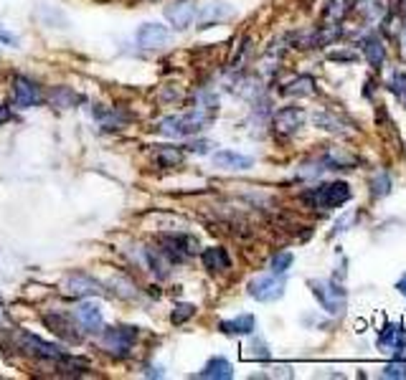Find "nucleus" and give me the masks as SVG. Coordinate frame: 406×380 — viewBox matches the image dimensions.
Here are the masks:
<instances>
[{
	"instance_id": "f257e3e1",
	"label": "nucleus",
	"mask_w": 406,
	"mask_h": 380,
	"mask_svg": "<svg viewBox=\"0 0 406 380\" xmlns=\"http://www.w3.org/2000/svg\"><path fill=\"white\" fill-rule=\"evenodd\" d=\"M211 114L201 112V109H193L188 114H180V117H165L158 122V132L165 137H190V134L201 132L211 125Z\"/></svg>"
},
{
	"instance_id": "f03ea898",
	"label": "nucleus",
	"mask_w": 406,
	"mask_h": 380,
	"mask_svg": "<svg viewBox=\"0 0 406 380\" xmlns=\"http://www.w3.org/2000/svg\"><path fill=\"white\" fill-rule=\"evenodd\" d=\"M304 201L310 203L312 208L317 210H333L340 208L343 203L350 201V185L343 183V180H336V183H325L312 188L310 193H304Z\"/></svg>"
},
{
	"instance_id": "7ed1b4c3",
	"label": "nucleus",
	"mask_w": 406,
	"mask_h": 380,
	"mask_svg": "<svg viewBox=\"0 0 406 380\" xmlns=\"http://www.w3.org/2000/svg\"><path fill=\"white\" fill-rule=\"evenodd\" d=\"M312 289V294L317 297L320 307L330 315H338V312L345 310V289L338 286L336 281H330V279H310L307 281Z\"/></svg>"
},
{
	"instance_id": "20e7f679",
	"label": "nucleus",
	"mask_w": 406,
	"mask_h": 380,
	"mask_svg": "<svg viewBox=\"0 0 406 380\" xmlns=\"http://www.w3.org/2000/svg\"><path fill=\"white\" fill-rule=\"evenodd\" d=\"M135 340H137V327H130V324H117V327L102 329V345L114 357H127Z\"/></svg>"
},
{
	"instance_id": "39448f33",
	"label": "nucleus",
	"mask_w": 406,
	"mask_h": 380,
	"mask_svg": "<svg viewBox=\"0 0 406 380\" xmlns=\"http://www.w3.org/2000/svg\"><path fill=\"white\" fill-rule=\"evenodd\" d=\"M249 297L257 302H277L285 294V279L279 274H266V277H257L249 281Z\"/></svg>"
},
{
	"instance_id": "423d86ee",
	"label": "nucleus",
	"mask_w": 406,
	"mask_h": 380,
	"mask_svg": "<svg viewBox=\"0 0 406 380\" xmlns=\"http://www.w3.org/2000/svg\"><path fill=\"white\" fill-rule=\"evenodd\" d=\"M160 253H165L171 261H183L188 259L190 253H196L198 241L193 236L183 234H163L160 236Z\"/></svg>"
},
{
	"instance_id": "0eeeda50",
	"label": "nucleus",
	"mask_w": 406,
	"mask_h": 380,
	"mask_svg": "<svg viewBox=\"0 0 406 380\" xmlns=\"http://www.w3.org/2000/svg\"><path fill=\"white\" fill-rule=\"evenodd\" d=\"M13 101H16V107L20 109L36 107V104L44 101V91H41L38 82H33L28 76H16V79H13Z\"/></svg>"
},
{
	"instance_id": "6e6552de",
	"label": "nucleus",
	"mask_w": 406,
	"mask_h": 380,
	"mask_svg": "<svg viewBox=\"0 0 406 380\" xmlns=\"http://www.w3.org/2000/svg\"><path fill=\"white\" fill-rule=\"evenodd\" d=\"M63 289H66L69 297H76V299L104 297V294H107L104 286H102L94 277H89V274H69L66 281H63Z\"/></svg>"
},
{
	"instance_id": "1a4fd4ad",
	"label": "nucleus",
	"mask_w": 406,
	"mask_h": 380,
	"mask_svg": "<svg viewBox=\"0 0 406 380\" xmlns=\"http://www.w3.org/2000/svg\"><path fill=\"white\" fill-rule=\"evenodd\" d=\"M20 348L28 350V353L36 355V357H44V360L61 362L63 357H66V350H63L61 345L46 342V340H41V337H36V335H28V332H23V335H20Z\"/></svg>"
},
{
	"instance_id": "9d476101",
	"label": "nucleus",
	"mask_w": 406,
	"mask_h": 380,
	"mask_svg": "<svg viewBox=\"0 0 406 380\" xmlns=\"http://www.w3.org/2000/svg\"><path fill=\"white\" fill-rule=\"evenodd\" d=\"M196 15H198L196 0H176V3H171V6L165 8V18L171 20V25L178 28V31H185L196 20Z\"/></svg>"
},
{
	"instance_id": "9b49d317",
	"label": "nucleus",
	"mask_w": 406,
	"mask_h": 380,
	"mask_svg": "<svg viewBox=\"0 0 406 380\" xmlns=\"http://www.w3.org/2000/svg\"><path fill=\"white\" fill-rule=\"evenodd\" d=\"M304 120H307L304 109H300V107H282L277 114H274V129H277L279 134H295L300 127L304 125Z\"/></svg>"
},
{
	"instance_id": "f8f14e48",
	"label": "nucleus",
	"mask_w": 406,
	"mask_h": 380,
	"mask_svg": "<svg viewBox=\"0 0 406 380\" xmlns=\"http://www.w3.org/2000/svg\"><path fill=\"white\" fill-rule=\"evenodd\" d=\"M171 41V31L160 23H142L137 31V44L142 49H160Z\"/></svg>"
},
{
	"instance_id": "ddd939ff",
	"label": "nucleus",
	"mask_w": 406,
	"mask_h": 380,
	"mask_svg": "<svg viewBox=\"0 0 406 380\" xmlns=\"http://www.w3.org/2000/svg\"><path fill=\"white\" fill-rule=\"evenodd\" d=\"M76 322L82 324L87 332H102L104 329V317L94 302H82L76 307Z\"/></svg>"
},
{
	"instance_id": "4468645a",
	"label": "nucleus",
	"mask_w": 406,
	"mask_h": 380,
	"mask_svg": "<svg viewBox=\"0 0 406 380\" xmlns=\"http://www.w3.org/2000/svg\"><path fill=\"white\" fill-rule=\"evenodd\" d=\"M406 345V332L399 327V324H386L383 332L379 337V348L383 353H401Z\"/></svg>"
},
{
	"instance_id": "2eb2a0df",
	"label": "nucleus",
	"mask_w": 406,
	"mask_h": 380,
	"mask_svg": "<svg viewBox=\"0 0 406 380\" xmlns=\"http://www.w3.org/2000/svg\"><path fill=\"white\" fill-rule=\"evenodd\" d=\"M44 322L51 327V332H56L59 337H63L66 342H79L82 335L74 329V322H71L69 317H61V315H46Z\"/></svg>"
},
{
	"instance_id": "dca6fc26",
	"label": "nucleus",
	"mask_w": 406,
	"mask_h": 380,
	"mask_svg": "<svg viewBox=\"0 0 406 380\" xmlns=\"http://www.w3.org/2000/svg\"><path fill=\"white\" fill-rule=\"evenodd\" d=\"M234 15V8L228 6V3H209V6H203L201 15H196L198 23H201V28H206V25L211 23H219V20H226Z\"/></svg>"
},
{
	"instance_id": "f3484780",
	"label": "nucleus",
	"mask_w": 406,
	"mask_h": 380,
	"mask_svg": "<svg viewBox=\"0 0 406 380\" xmlns=\"http://www.w3.org/2000/svg\"><path fill=\"white\" fill-rule=\"evenodd\" d=\"M214 163L219 165V167H226V170H249L254 165V160L247 158V155H239V152L221 150V152H214Z\"/></svg>"
},
{
	"instance_id": "a211bd4d",
	"label": "nucleus",
	"mask_w": 406,
	"mask_h": 380,
	"mask_svg": "<svg viewBox=\"0 0 406 380\" xmlns=\"http://www.w3.org/2000/svg\"><path fill=\"white\" fill-rule=\"evenodd\" d=\"M231 375H234L231 362L223 360V357H211V360L203 365L201 373H198V378H203V380H228Z\"/></svg>"
},
{
	"instance_id": "6ab92c4d",
	"label": "nucleus",
	"mask_w": 406,
	"mask_h": 380,
	"mask_svg": "<svg viewBox=\"0 0 406 380\" xmlns=\"http://www.w3.org/2000/svg\"><path fill=\"white\" fill-rule=\"evenodd\" d=\"M219 329H221L223 335H252L254 329H257V319L252 315H239L234 319H223L219 324Z\"/></svg>"
},
{
	"instance_id": "aec40b11",
	"label": "nucleus",
	"mask_w": 406,
	"mask_h": 380,
	"mask_svg": "<svg viewBox=\"0 0 406 380\" xmlns=\"http://www.w3.org/2000/svg\"><path fill=\"white\" fill-rule=\"evenodd\" d=\"M201 261L209 272H226L228 266H231V259H228L226 248H221V246L206 248V251L201 253Z\"/></svg>"
},
{
	"instance_id": "412c9836",
	"label": "nucleus",
	"mask_w": 406,
	"mask_h": 380,
	"mask_svg": "<svg viewBox=\"0 0 406 380\" xmlns=\"http://www.w3.org/2000/svg\"><path fill=\"white\" fill-rule=\"evenodd\" d=\"M285 96H310L315 94V79L312 76H295V79H290L287 84H282V89H279Z\"/></svg>"
},
{
	"instance_id": "4be33fe9",
	"label": "nucleus",
	"mask_w": 406,
	"mask_h": 380,
	"mask_svg": "<svg viewBox=\"0 0 406 380\" xmlns=\"http://www.w3.org/2000/svg\"><path fill=\"white\" fill-rule=\"evenodd\" d=\"M363 56H366V61L371 63V66L381 69L383 61H386V46L381 44L376 36H368L366 41H363Z\"/></svg>"
},
{
	"instance_id": "5701e85b",
	"label": "nucleus",
	"mask_w": 406,
	"mask_h": 380,
	"mask_svg": "<svg viewBox=\"0 0 406 380\" xmlns=\"http://www.w3.org/2000/svg\"><path fill=\"white\" fill-rule=\"evenodd\" d=\"M155 160H158L160 167H176V165L183 163V150L180 147H158L155 152Z\"/></svg>"
},
{
	"instance_id": "b1692460",
	"label": "nucleus",
	"mask_w": 406,
	"mask_h": 380,
	"mask_svg": "<svg viewBox=\"0 0 406 380\" xmlns=\"http://www.w3.org/2000/svg\"><path fill=\"white\" fill-rule=\"evenodd\" d=\"M315 125L320 127V129H328V132H336V134H343V132H345V122L338 120L336 114H330V112H320V114H315Z\"/></svg>"
},
{
	"instance_id": "393cba45",
	"label": "nucleus",
	"mask_w": 406,
	"mask_h": 380,
	"mask_svg": "<svg viewBox=\"0 0 406 380\" xmlns=\"http://www.w3.org/2000/svg\"><path fill=\"white\" fill-rule=\"evenodd\" d=\"M51 101L56 104V107H74L76 101H79V96L71 91V89H66V87H61V89H56L54 94H51Z\"/></svg>"
},
{
	"instance_id": "a878e982",
	"label": "nucleus",
	"mask_w": 406,
	"mask_h": 380,
	"mask_svg": "<svg viewBox=\"0 0 406 380\" xmlns=\"http://www.w3.org/2000/svg\"><path fill=\"white\" fill-rule=\"evenodd\" d=\"M196 315V307L193 304H176L171 312V322L173 324H183L185 319H190V317Z\"/></svg>"
},
{
	"instance_id": "bb28decb",
	"label": "nucleus",
	"mask_w": 406,
	"mask_h": 380,
	"mask_svg": "<svg viewBox=\"0 0 406 380\" xmlns=\"http://www.w3.org/2000/svg\"><path fill=\"white\" fill-rule=\"evenodd\" d=\"M292 261H295V256H292L290 251H279L277 256L272 259V274H287V269L292 266Z\"/></svg>"
},
{
	"instance_id": "cd10ccee",
	"label": "nucleus",
	"mask_w": 406,
	"mask_h": 380,
	"mask_svg": "<svg viewBox=\"0 0 406 380\" xmlns=\"http://www.w3.org/2000/svg\"><path fill=\"white\" fill-rule=\"evenodd\" d=\"M383 375L386 378H406V360H393L383 367Z\"/></svg>"
},
{
	"instance_id": "c85d7f7f",
	"label": "nucleus",
	"mask_w": 406,
	"mask_h": 380,
	"mask_svg": "<svg viewBox=\"0 0 406 380\" xmlns=\"http://www.w3.org/2000/svg\"><path fill=\"white\" fill-rule=\"evenodd\" d=\"M388 190H391V183H388L386 172H381V175L374 180V196H383V193H388Z\"/></svg>"
},
{
	"instance_id": "c756f323",
	"label": "nucleus",
	"mask_w": 406,
	"mask_h": 380,
	"mask_svg": "<svg viewBox=\"0 0 406 380\" xmlns=\"http://www.w3.org/2000/svg\"><path fill=\"white\" fill-rule=\"evenodd\" d=\"M393 91L401 96V101L406 104V74H399V76H393V82H391Z\"/></svg>"
},
{
	"instance_id": "7c9ffc66",
	"label": "nucleus",
	"mask_w": 406,
	"mask_h": 380,
	"mask_svg": "<svg viewBox=\"0 0 406 380\" xmlns=\"http://www.w3.org/2000/svg\"><path fill=\"white\" fill-rule=\"evenodd\" d=\"M211 147V142H206V139H201V142H193V145H188L190 152H198V155H206Z\"/></svg>"
},
{
	"instance_id": "2f4dec72",
	"label": "nucleus",
	"mask_w": 406,
	"mask_h": 380,
	"mask_svg": "<svg viewBox=\"0 0 406 380\" xmlns=\"http://www.w3.org/2000/svg\"><path fill=\"white\" fill-rule=\"evenodd\" d=\"M0 41H3V44H8V46H16V44H18V38L13 36V33H8L6 28H0Z\"/></svg>"
},
{
	"instance_id": "473e14b6",
	"label": "nucleus",
	"mask_w": 406,
	"mask_h": 380,
	"mask_svg": "<svg viewBox=\"0 0 406 380\" xmlns=\"http://www.w3.org/2000/svg\"><path fill=\"white\" fill-rule=\"evenodd\" d=\"M13 120V112L8 107H0V127L6 125V122H11Z\"/></svg>"
},
{
	"instance_id": "72a5a7b5",
	"label": "nucleus",
	"mask_w": 406,
	"mask_h": 380,
	"mask_svg": "<svg viewBox=\"0 0 406 380\" xmlns=\"http://www.w3.org/2000/svg\"><path fill=\"white\" fill-rule=\"evenodd\" d=\"M396 289H399L401 294H406V274H404V277L399 279V284H396Z\"/></svg>"
}]
</instances>
